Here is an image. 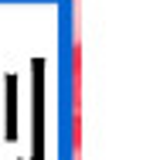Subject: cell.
Returning <instances> with one entry per match:
<instances>
[]
</instances>
